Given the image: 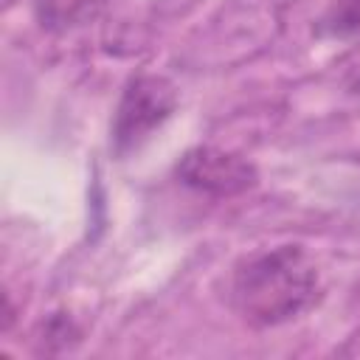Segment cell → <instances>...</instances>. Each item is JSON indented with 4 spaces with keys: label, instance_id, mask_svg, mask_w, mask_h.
<instances>
[{
    "label": "cell",
    "instance_id": "1",
    "mask_svg": "<svg viewBox=\"0 0 360 360\" xmlns=\"http://www.w3.org/2000/svg\"><path fill=\"white\" fill-rule=\"evenodd\" d=\"M321 298V273L301 245H278L245 256L233 267L231 304L242 321L267 329L309 312Z\"/></svg>",
    "mask_w": 360,
    "mask_h": 360
},
{
    "label": "cell",
    "instance_id": "2",
    "mask_svg": "<svg viewBox=\"0 0 360 360\" xmlns=\"http://www.w3.org/2000/svg\"><path fill=\"white\" fill-rule=\"evenodd\" d=\"M177 110V87L158 73H138L127 82L112 115L110 143L118 158L135 152Z\"/></svg>",
    "mask_w": 360,
    "mask_h": 360
},
{
    "label": "cell",
    "instance_id": "3",
    "mask_svg": "<svg viewBox=\"0 0 360 360\" xmlns=\"http://www.w3.org/2000/svg\"><path fill=\"white\" fill-rule=\"evenodd\" d=\"M174 174L183 186H188L194 191H202V194H211V197L242 194V191L253 188L256 180H259L256 166L248 158H242L236 152L217 149V146L188 149L177 160Z\"/></svg>",
    "mask_w": 360,
    "mask_h": 360
},
{
    "label": "cell",
    "instance_id": "4",
    "mask_svg": "<svg viewBox=\"0 0 360 360\" xmlns=\"http://www.w3.org/2000/svg\"><path fill=\"white\" fill-rule=\"evenodd\" d=\"M110 0H34V17L42 31L68 34L90 25Z\"/></svg>",
    "mask_w": 360,
    "mask_h": 360
},
{
    "label": "cell",
    "instance_id": "5",
    "mask_svg": "<svg viewBox=\"0 0 360 360\" xmlns=\"http://www.w3.org/2000/svg\"><path fill=\"white\" fill-rule=\"evenodd\" d=\"M318 31L332 39H360V0H332Z\"/></svg>",
    "mask_w": 360,
    "mask_h": 360
},
{
    "label": "cell",
    "instance_id": "6",
    "mask_svg": "<svg viewBox=\"0 0 360 360\" xmlns=\"http://www.w3.org/2000/svg\"><path fill=\"white\" fill-rule=\"evenodd\" d=\"M352 90H354V93H360V73H357V79L352 82Z\"/></svg>",
    "mask_w": 360,
    "mask_h": 360
}]
</instances>
